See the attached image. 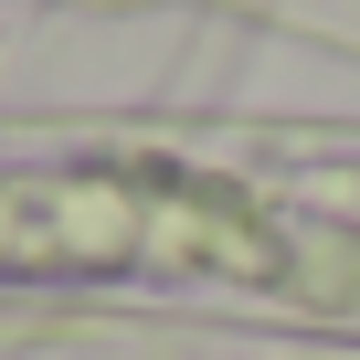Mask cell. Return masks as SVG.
<instances>
[{
    "mask_svg": "<svg viewBox=\"0 0 360 360\" xmlns=\"http://www.w3.org/2000/svg\"><path fill=\"white\" fill-rule=\"evenodd\" d=\"M0 276L223 286L255 307L360 318V223H297L169 148H96L64 169H0Z\"/></svg>",
    "mask_w": 360,
    "mask_h": 360,
    "instance_id": "cell-1",
    "label": "cell"
}]
</instances>
